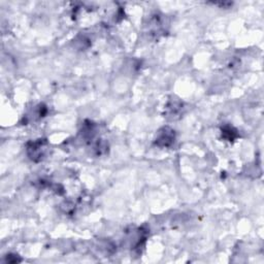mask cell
Listing matches in <instances>:
<instances>
[{"mask_svg": "<svg viewBox=\"0 0 264 264\" xmlns=\"http://www.w3.org/2000/svg\"><path fill=\"white\" fill-rule=\"evenodd\" d=\"M222 135L228 142H233L235 140V138L238 136L236 129H234L231 126H225V127H223L222 128Z\"/></svg>", "mask_w": 264, "mask_h": 264, "instance_id": "obj_3", "label": "cell"}, {"mask_svg": "<svg viewBox=\"0 0 264 264\" xmlns=\"http://www.w3.org/2000/svg\"><path fill=\"white\" fill-rule=\"evenodd\" d=\"M47 145L48 144L45 140L29 142L27 144V154L29 158L34 162L41 161L45 156Z\"/></svg>", "mask_w": 264, "mask_h": 264, "instance_id": "obj_1", "label": "cell"}, {"mask_svg": "<svg viewBox=\"0 0 264 264\" xmlns=\"http://www.w3.org/2000/svg\"><path fill=\"white\" fill-rule=\"evenodd\" d=\"M174 142V131L169 127L162 128L155 141V144L161 148H168Z\"/></svg>", "mask_w": 264, "mask_h": 264, "instance_id": "obj_2", "label": "cell"}]
</instances>
